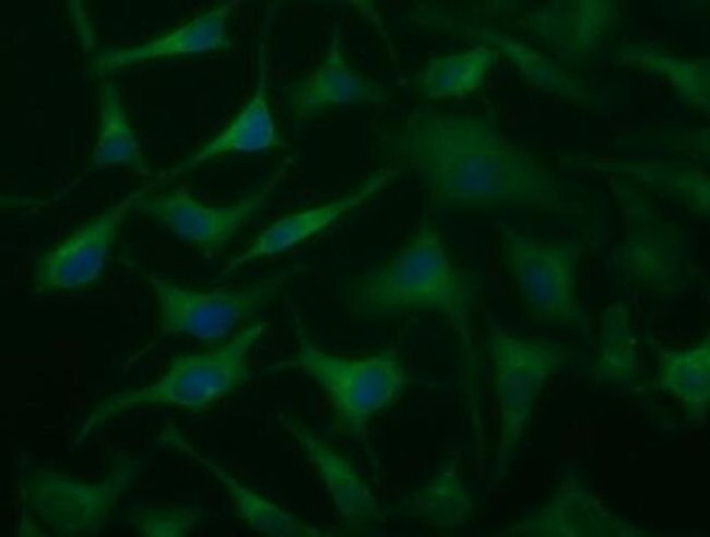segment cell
Wrapping results in <instances>:
<instances>
[{
	"label": "cell",
	"mask_w": 710,
	"mask_h": 537,
	"mask_svg": "<svg viewBox=\"0 0 710 537\" xmlns=\"http://www.w3.org/2000/svg\"><path fill=\"white\" fill-rule=\"evenodd\" d=\"M277 421L313 466L345 530L366 533L386 522L376 495L346 458L297 419L281 412Z\"/></svg>",
	"instance_id": "obj_16"
},
{
	"label": "cell",
	"mask_w": 710,
	"mask_h": 537,
	"mask_svg": "<svg viewBox=\"0 0 710 537\" xmlns=\"http://www.w3.org/2000/svg\"><path fill=\"white\" fill-rule=\"evenodd\" d=\"M618 210L622 236L608 257V268L626 291L659 300L684 293L694 280L683 233L647 192L604 177Z\"/></svg>",
	"instance_id": "obj_5"
},
{
	"label": "cell",
	"mask_w": 710,
	"mask_h": 537,
	"mask_svg": "<svg viewBox=\"0 0 710 537\" xmlns=\"http://www.w3.org/2000/svg\"><path fill=\"white\" fill-rule=\"evenodd\" d=\"M203 516L197 505L153 503L133 507L128 520L139 536L182 537L190 535Z\"/></svg>",
	"instance_id": "obj_28"
},
{
	"label": "cell",
	"mask_w": 710,
	"mask_h": 537,
	"mask_svg": "<svg viewBox=\"0 0 710 537\" xmlns=\"http://www.w3.org/2000/svg\"><path fill=\"white\" fill-rule=\"evenodd\" d=\"M499 249L522 306L536 325L589 335L591 317L579 291L581 242L541 238L502 225Z\"/></svg>",
	"instance_id": "obj_8"
},
{
	"label": "cell",
	"mask_w": 710,
	"mask_h": 537,
	"mask_svg": "<svg viewBox=\"0 0 710 537\" xmlns=\"http://www.w3.org/2000/svg\"><path fill=\"white\" fill-rule=\"evenodd\" d=\"M593 374L602 383L626 388L637 384L641 376L632 312L623 300L608 303L601 313Z\"/></svg>",
	"instance_id": "obj_24"
},
{
	"label": "cell",
	"mask_w": 710,
	"mask_h": 537,
	"mask_svg": "<svg viewBox=\"0 0 710 537\" xmlns=\"http://www.w3.org/2000/svg\"><path fill=\"white\" fill-rule=\"evenodd\" d=\"M98 132L85 173L113 166L130 168L147 177L150 168L140 141L130 126L117 84L109 79L98 91Z\"/></svg>",
	"instance_id": "obj_25"
},
{
	"label": "cell",
	"mask_w": 710,
	"mask_h": 537,
	"mask_svg": "<svg viewBox=\"0 0 710 537\" xmlns=\"http://www.w3.org/2000/svg\"><path fill=\"white\" fill-rule=\"evenodd\" d=\"M162 441L184 453L216 478L229 495L237 516L251 529L274 537H321L334 534L289 513L235 478L225 467L202 455L176 429L166 428Z\"/></svg>",
	"instance_id": "obj_20"
},
{
	"label": "cell",
	"mask_w": 710,
	"mask_h": 537,
	"mask_svg": "<svg viewBox=\"0 0 710 537\" xmlns=\"http://www.w3.org/2000/svg\"><path fill=\"white\" fill-rule=\"evenodd\" d=\"M473 285L450 255L438 230L424 223L387 261L358 275L343 289L350 313L378 320L435 312L455 331L464 366H473Z\"/></svg>",
	"instance_id": "obj_2"
},
{
	"label": "cell",
	"mask_w": 710,
	"mask_h": 537,
	"mask_svg": "<svg viewBox=\"0 0 710 537\" xmlns=\"http://www.w3.org/2000/svg\"><path fill=\"white\" fill-rule=\"evenodd\" d=\"M292 164L289 157L283 160L259 189L229 205L203 203L186 186L177 185L162 192L147 190L134 208L211 258L263 209Z\"/></svg>",
	"instance_id": "obj_10"
},
{
	"label": "cell",
	"mask_w": 710,
	"mask_h": 537,
	"mask_svg": "<svg viewBox=\"0 0 710 537\" xmlns=\"http://www.w3.org/2000/svg\"><path fill=\"white\" fill-rule=\"evenodd\" d=\"M618 66L660 77L679 98L701 112H709V60L673 54L661 46L635 42L615 51Z\"/></svg>",
	"instance_id": "obj_23"
},
{
	"label": "cell",
	"mask_w": 710,
	"mask_h": 537,
	"mask_svg": "<svg viewBox=\"0 0 710 537\" xmlns=\"http://www.w3.org/2000/svg\"><path fill=\"white\" fill-rule=\"evenodd\" d=\"M268 324L249 323L227 342L208 351L180 354L149 385L114 394L88 413L74 443L84 441L108 420L140 407L170 406L201 411L235 392L250 377L249 359Z\"/></svg>",
	"instance_id": "obj_4"
},
{
	"label": "cell",
	"mask_w": 710,
	"mask_h": 537,
	"mask_svg": "<svg viewBox=\"0 0 710 537\" xmlns=\"http://www.w3.org/2000/svg\"><path fill=\"white\" fill-rule=\"evenodd\" d=\"M623 21L620 2L549 1L531 9L522 23L530 37L573 72L604 49Z\"/></svg>",
	"instance_id": "obj_11"
},
{
	"label": "cell",
	"mask_w": 710,
	"mask_h": 537,
	"mask_svg": "<svg viewBox=\"0 0 710 537\" xmlns=\"http://www.w3.org/2000/svg\"><path fill=\"white\" fill-rule=\"evenodd\" d=\"M155 184H145L88 221L36 261L33 292H72L96 283L107 262L121 225L140 197Z\"/></svg>",
	"instance_id": "obj_12"
},
{
	"label": "cell",
	"mask_w": 710,
	"mask_h": 537,
	"mask_svg": "<svg viewBox=\"0 0 710 537\" xmlns=\"http://www.w3.org/2000/svg\"><path fill=\"white\" fill-rule=\"evenodd\" d=\"M380 155L419 182L438 210L526 211L565 221L588 207L543 157L487 114L418 107L379 137Z\"/></svg>",
	"instance_id": "obj_1"
},
{
	"label": "cell",
	"mask_w": 710,
	"mask_h": 537,
	"mask_svg": "<svg viewBox=\"0 0 710 537\" xmlns=\"http://www.w3.org/2000/svg\"><path fill=\"white\" fill-rule=\"evenodd\" d=\"M493 535L651 537L654 534L613 511L580 478L568 475L541 505Z\"/></svg>",
	"instance_id": "obj_13"
},
{
	"label": "cell",
	"mask_w": 710,
	"mask_h": 537,
	"mask_svg": "<svg viewBox=\"0 0 710 537\" xmlns=\"http://www.w3.org/2000/svg\"><path fill=\"white\" fill-rule=\"evenodd\" d=\"M269 63L267 49L260 45L257 81L248 102L215 137L190 156L159 173L154 184L174 179L204 163L229 153H257L280 149V136L268 95Z\"/></svg>",
	"instance_id": "obj_18"
},
{
	"label": "cell",
	"mask_w": 710,
	"mask_h": 537,
	"mask_svg": "<svg viewBox=\"0 0 710 537\" xmlns=\"http://www.w3.org/2000/svg\"><path fill=\"white\" fill-rule=\"evenodd\" d=\"M280 270L235 289L196 290L146 271L144 277L157 307L162 335L187 336L202 342L228 338L262 311L291 279Z\"/></svg>",
	"instance_id": "obj_9"
},
{
	"label": "cell",
	"mask_w": 710,
	"mask_h": 537,
	"mask_svg": "<svg viewBox=\"0 0 710 537\" xmlns=\"http://www.w3.org/2000/svg\"><path fill=\"white\" fill-rule=\"evenodd\" d=\"M400 173V170L386 165L340 198L280 217L240 254L230 258L221 273L229 275L252 261L283 254L300 245L370 200L394 182Z\"/></svg>",
	"instance_id": "obj_17"
},
{
	"label": "cell",
	"mask_w": 710,
	"mask_h": 537,
	"mask_svg": "<svg viewBox=\"0 0 710 537\" xmlns=\"http://www.w3.org/2000/svg\"><path fill=\"white\" fill-rule=\"evenodd\" d=\"M649 347L655 359V386L677 401L685 418L703 424L710 408V337L674 348L650 337Z\"/></svg>",
	"instance_id": "obj_21"
},
{
	"label": "cell",
	"mask_w": 710,
	"mask_h": 537,
	"mask_svg": "<svg viewBox=\"0 0 710 537\" xmlns=\"http://www.w3.org/2000/svg\"><path fill=\"white\" fill-rule=\"evenodd\" d=\"M473 510L471 490L454 458L442 463L427 481L410 491L398 505V511L405 517L446 533L462 529L471 520Z\"/></svg>",
	"instance_id": "obj_22"
},
{
	"label": "cell",
	"mask_w": 710,
	"mask_h": 537,
	"mask_svg": "<svg viewBox=\"0 0 710 537\" xmlns=\"http://www.w3.org/2000/svg\"><path fill=\"white\" fill-rule=\"evenodd\" d=\"M560 163L568 171L625 180L647 194L670 199L697 217H709V174L699 164L588 152L566 153Z\"/></svg>",
	"instance_id": "obj_14"
},
{
	"label": "cell",
	"mask_w": 710,
	"mask_h": 537,
	"mask_svg": "<svg viewBox=\"0 0 710 537\" xmlns=\"http://www.w3.org/2000/svg\"><path fill=\"white\" fill-rule=\"evenodd\" d=\"M283 97L294 122L303 126L336 107L386 104L392 92L356 69L344 51L340 34L333 33L319 65L286 84Z\"/></svg>",
	"instance_id": "obj_15"
},
{
	"label": "cell",
	"mask_w": 710,
	"mask_h": 537,
	"mask_svg": "<svg viewBox=\"0 0 710 537\" xmlns=\"http://www.w3.org/2000/svg\"><path fill=\"white\" fill-rule=\"evenodd\" d=\"M292 315L296 349L288 358L269 364L268 371H297L319 385L329 400L336 430L363 445L376 465L369 424L406 388L409 375L403 360L394 349L352 358L331 353L311 339L296 310Z\"/></svg>",
	"instance_id": "obj_3"
},
{
	"label": "cell",
	"mask_w": 710,
	"mask_h": 537,
	"mask_svg": "<svg viewBox=\"0 0 710 537\" xmlns=\"http://www.w3.org/2000/svg\"><path fill=\"white\" fill-rule=\"evenodd\" d=\"M141 460L117 455L99 481L88 482L52 470L33 468L17 480L23 536L87 537L100 535L121 497L138 478Z\"/></svg>",
	"instance_id": "obj_7"
},
{
	"label": "cell",
	"mask_w": 710,
	"mask_h": 537,
	"mask_svg": "<svg viewBox=\"0 0 710 537\" xmlns=\"http://www.w3.org/2000/svg\"><path fill=\"white\" fill-rule=\"evenodd\" d=\"M498 57L499 52L485 44L435 56L416 75V87L431 101L469 95L483 84Z\"/></svg>",
	"instance_id": "obj_27"
},
{
	"label": "cell",
	"mask_w": 710,
	"mask_h": 537,
	"mask_svg": "<svg viewBox=\"0 0 710 537\" xmlns=\"http://www.w3.org/2000/svg\"><path fill=\"white\" fill-rule=\"evenodd\" d=\"M475 34L481 36L498 52L501 51L514 63L520 74L532 85L545 92L560 96L581 105L595 103L594 93L582 79L564 68L551 56L533 48L505 33L480 28Z\"/></svg>",
	"instance_id": "obj_26"
},
{
	"label": "cell",
	"mask_w": 710,
	"mask_h": 537,
	"mask_svg": "<svg viewBox=\"0 0 710 537\" xmlns=\"http://www.w3.org/2000/svg\"><path fill=\"white\" fill-rule=\"evenodd\" d=\"M237 3L218 4L144 44L104 50L93 58L91 72L95 77H105L147 60L230 49L233 42L228 22Z\"/></svg>",
	"instance_id": "obj_19"
},
{
	"label": "cell",
	"mask_w": 710,
	"mask_h": 537,
	"mask_svg": "<svg viewBox=\"0 0 710 537\" xmlns=\"http://www.w3.org/2000/svg\"><path fill=\"white\" fill-rule=\"evenodd\" d=\"M486 349L497 409L494 475L508 472L528 431L536 401L549 380L568 366L573 351L567 343L518 334L489 320Z\"/></svg>",
	"instance_id": "obj_6"
}]
</instances>
